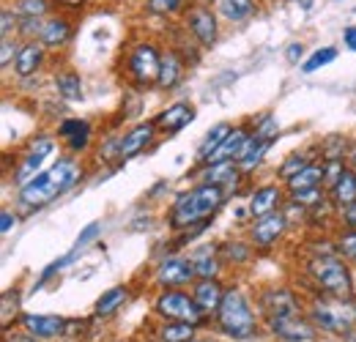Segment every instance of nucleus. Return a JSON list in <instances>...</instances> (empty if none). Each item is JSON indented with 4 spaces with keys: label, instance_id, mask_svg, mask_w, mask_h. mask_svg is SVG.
<instances>
[{
    "label": "nucleus",
    "instance_id": "48",
    "mask_svg": "<svg viewBox=\"0 0 356 342\" xmlns=\"http://www.w3.org/2000/svg\"><path fill=\"white\" fill-rule=\"evenodd\" d=\"M343 42H346V47H348L351 52H356V25L346 28V33H343Z\"/></svg>",
    "mask_w": 356,
    "mask_h": 342
},
{
    "label": "nucleus",
    "instance_id": "45",
    "mask_svg": "<svg viewBox=\"0 0 356 342\" xmlns=\"http://www.w3.org/2000/svg\"><path fill=\"white\" fill-rule=\"evenodd\" d=\"M17 19H19V14H17L14 8H3V25H0V33H3V39H8L11 28H17Z\"/></svg>",
    "mask_w": 356,
    "mask_h": 342
},
{
    "label": "nucleus",
    "instance_id": "40",
    "mask_svg": "<svg viewBox=\"0 0 356 342\" xmlns=\"http://www.w3.org/2000/svg\"><path fill=\"white\" fill-rule=\"evenodd\" d=\"M337 255L348 263H356V230H346L337 238Z\"/></svg>",
    "mask_w": 356,
    "mask_h": 342
},
{
    "label": "nucleus",
    "instance_id": "9",
    "mask_svg": "<svg viewBox=\"0 0 356 342\" xmlns=\"http://www.w3.org/2000/svg\"><path fill=\"white\" fill-rule=\"evenodd\" d=\"M186 28L192 31L197 44H203V47H214L217 44L220 25H217V17H214V11L209 6H192L186 11Z\"/></svg>",
    "mask_w": 356,
    "mask_h": 342
},
{
    "label": "nucleus",
    "instance_id": "12",
    "mask_svg": "<svg viewBox=\"0 0 356 342\" xmlns=\"http://www.w3.org/2000/svg\"><path fill=\"white\" fill-rule=\"evenodd\" d=\"M192 279H197V274H195V266L189 257H165L156 266V282L162 288H178Z\"/></svg>",
    "mask_w": 356,
    "mask_h": 342
},
{
    "label": "nucleus",
    "instance_id": "7",
    "mask_svg": "<svg viewBox=\"0 0 356 342\" xmlns=\"http://www.w3.org/2000/svg\"><path fill=\"white\" fill-rule=\"evenodd\" d=\"M156 312L165 318V320H189V323H200L203 320V309L197 307L195 296H186L176 288H165L156 301H154Z\"/></svg>",
    "mask_w": 356,
    "mask_h": 342
},
{
    "label": "nucleus",
    "instance_id": "49",
    "mask_svg": "<svg viewBox=\"0 0 356 342\" xmlns=\"http://www.w3.org/2000/svg\"><path fill=\"white\" fill-rule=\"evenodd\" d=\"M225 252L233 257V260H244V257H247V250H244V247H236V244H227Z\"/></svg>",
    "mask_w": 356,
    "mask_h": 342
},
{
    "label": "nucleus",
    "instance_id": "34",
    "mask_svg": "<svg viewBox=\"0 0 356 342\" xmlns=\"http://www.w3.org/2000/svg\"><path fill=\"white\" fill-rule=\"evenodd\" d=\"M334 58H337V49H334V47H321V49H315L310 58L302 63V72H305V74H312V72L329 66Z\"/></svg>",
    "mask_w": 356,
    "mask_h": 342
},
{
    "label": "nucleus",
    "instance_id": "13",
    "mask_svg": "<svg viewBox=\"0 0 356 342\" xmlns=\"http://www.w3.org/2000/svg\"><path fill=\"white\" fill-rule=\"evenodd\" d=\"M156 121H145V124H140V127L129 129L121 140H118V159L121 162H127V159H132L137 154H143L151 142H154V137H156Z\"/></svg>",
    "mask_w": 356,
    "mask_h": 342
},
{
    "label": "nucleus",
    "instance_id": "57",
    "mask_svg": "<svg viewBox=\"0 0 356 342\" xmlns=\"http://www.w3.org/2000/svg\"><path fill=\"white\" fill-rule=\"evenodd\" d=\"M192 342H206V340H192Z\"/></svg>",
    "mask_w": 356,
    "mask_h": 342
},
{
    "label": "nucleus",
    "instance_id": "10",
    "mask_svg": "<svg viewBox=\"0 0 356 342\" xmlns=\"http://www.w3.org/2000/svg\"><path fill=\"white\" fill-rule=\"evenodd\" d=\"M285 227H288V216L282 214V211H274V214L261 216V219L252 225V230H250L252 247H258V250H268V247H274V244L282 238Z\"/></svg>",
    "mask_w": 356,
    "mask_h": 342
},
{
    "label": "nucleus",
    "instance_id": "35",
    "mask_svg": "<svg viewBox=\"0 0 356 342\" xmlns=\"http://www.w3.org/2000/svg\"><path fill=\"white\" fill-rule=\"evenodd\" d=\"M326 200L323 189L321 186H312V189H299V192H291V203L299 206V209H315Z\"/></svg>",
    "mask_w": 356,
    "mask_h": 342
},
{
    "label": "nucleus",
    "instance_id": "39",
    "mask_svg": "<svg viewBox=\"0 0 356 342\" xmlns=\"http://www.w3.org/2000/svg\"><path fill=\"white\" fill-rule=\"evenodd\" d=\"M346 154H348V145H346V140H343L340 134H332V137L323 140V162H329V159H343Z\"/></svg>",
    "mask_w": 356,
    "mask_h": 342
},
{
    "label": "nucleus",
    "instance_id": "14",
    "mask_svg": "<svg viewBox=\"0 0 356 342\" xmlns=\"http://www.w3.org/2000/svg\"><path fill=\"white\" fill-rule=\"evenodd\" d=\"M261 307L266 312V318H288V315H299V299L285 291V288H271L261 296Z\"/></svg>",
    "mask_w": 356,
    "mask_h": 342
},
{
    "label": "nucleus",
    "instance_id": "30",
    "mask_svg": "<svg viewBox=\"0 0 356 342\" xmlns=\"http://www.w3.org/2000/svg\"><path fill=\"white\" fill-rule=\"evenodd\" d=\"M195 329H197V323H189V320H165V326L159 329V340L192 342L195 340Z\"/></svg>",
    "mask_w": 356,
    "mask_h": 342
},
{
    "label": "nucleus",
    "instance_id": "55",
    "mask_svg": "<svg viewBox=\"0 0 356 342\" xmlns=\"http://www.w3.org/2000/svg\"><path fill=\"white\" fill-rule=\"evenodd\" d=\"M346 342H356V329L351 332V334H346Z\"/></svg>",
    "mask_w": 356,
    "mask_h": 342
},
{
    "label": "nucleus",
    "instance_id": "44",
    "mask_svg": "<svg viewBox=\"0 0 356 342\" xmlns=\"http://www.w3.org/2000/svg\"><path fill=\"white\" fill-rule=\"evenodd\" d=\"M99 230H102V225H99V222H90L88 227H86V230H83V233L77 236V244H74V252H80V250H86V247H88L90 241H93V238L99 236Z\"/></svg>",
    "mask_w": 356,
    "mask_h": 342
},
{
    "label": "nucleus",
    "instance_id": "16",
    "mask_svg": "<svg viewBox=\"0 0 356 342\" xmlns=\"http://www.w3.org/2000/svg\"><path fill=\"white\" fill-rule=\"evenodd\" d=\"M195 118H197V113H195V107L189 101H176V104H170L168 110L159 113L156 127L162 129V131H168V134H176L184 127H189Z\"/></svg>",
    "mask_w": 356,
    "mask_h": 342
},
{
    "label": "nucleus",
    "instance_id": "38",
    "mask_svg": "<svg viewBox=\"0 0 356 342\" xmlns=\"http://www.w3.org/2000/svg\"><path fill=\"white\" fill-rule=\"evenodd\" d=\"M184 6H189V0H145V8L159 17H170V14L181 11Z\"/></svg>",
    "mask_w": 356,
    "mask_h": 342
},
{
    "label": "nucleus",
    "instance_id": "33",
    "mask_svg": "<svg viewBox=\"0 0 356 342\" xmlns=\"http://www.w3.org/2000/svg\"><path fill=\"white\" fill-rule=\"evenodd\" d=\"M252 8H255L252 0H220V11H222L225 19H230V22L247 19L252 14Z\"/></svg>",
    "mask_w": 356,
    "mask_h": 342
},
{
    "label": "nucleus",
    "instance_id": "42",
    "mask_svg": "<svg viewBox=\"0 0 356 342\" xmlns=\"http://www.w3.org/2000/svg\"><path fill=\"white\" fill-rule=\"evenodd\" d=\"M17 55H19V47L11 42V39H3V42H0V66H3V69H8V66L17 60Z\"/></svg>",
    "mask_w": 356,
    "mask_h": 342
},
{
    "label": "nucleus",
    "instance_id": "2",
    "mask_svg": "<svg viewBox=\"0 0 356 342\" xmlns=\"http://www.w3.org/2000/svg\"><path fill=\"white\" fill-rule=\"evenodd\" d=\"M83 175V168L74 159H58L49 170L39 172L31 184H25L19 189V200L28 209H42L47 203H52L58 195L69 192Z\"/></svg>",
    "mask_w": 356,
    "mask_h": 342
},
{
    "label": "nucleus",
    "instance_id": "1",
    "mask_svg": "<svg viewBox=\"0 0 356 342\" xmlns=\"http://www.w3.org/2000/svg\"><path fill=\"white\" fill-rule=\"evenodd\" d=\"M225 206V189L217 184L200 181L195 189L178 195L170 209V227L173 230H195L206 227V222Z\"/></svg>",
    "mask_w": 356,
    "mask_h": 342
},
{
    "label": "nucleus",
    "instance_id": "51",
    "mask_svg": "<svg viewBox=\"0 0 356 342\" xmlns=\"http://www.w3.org/2000/svg\"><path fill=\"white\" fill-rule=\"evenodd\" d=\"M6 342H39V340H36L33 334H28V332H25V334H14V337H8Z\"/></svg>",
    "mask_w": 356,
    "mask_h": 342
},
{
    "label": "nucleus",
    "instance_id": "31",
    "mask_svg": "<svg viewBox=\"0 0 356 342\" xmlns=\"http://www.w3.org/2000/svg\"><path fill=\"white\" fill-rule=\"evenodd\" d=\"M55 88H58V96L66 99V101H80L83 99V80L77 72H60L55 77Z\"/></svg>",
    "mask_w": 356,
    "mask_h": 342
},
{
    "label": "nucleus",
    "instance_id": "47",
    "mask_svg": "<svg viewBox=\"0 0 356 342\" xmlns=\"http://www.w3.org/2000/svg\"><path fill=\"white\" fill-rule=\"evenodd\" d=\"M14 225H17V214H11V211H3V214H0V233H3V236H8Z\"/></svg>",
    "mask_w": 356,
    "mask_h": 342
},
{
    "label": "nucleus",
    "instance_id": "26",
    "mask_svg": "<svg viewBox=\"0 0 356 342\" xmlns=\"http://www.w3.org/2000/svg\"><path fill=\"white\" fill-rule=\"evenodd\" d=\"M326 178V165L323 162H310L302 172H296L293 178H288V192H299V189H312V186H321Z\"/></svg>",
    "mask_w": 356,
    "mask_h": 342
},
{
    "label": "nucleus",
    "instance_id": "17",
    "mask_svg": "<svg viewBox=\"0 0 356 342\" xmlns=\"http://www.w3.org/2000/svg\"><path fill=\"white\" fill-rule=\"evenodd\" d=\"M90 131H93L90 124L83 121V118H66V121L58 127V134L66 140V145H69L72 154H83V151L88 148Z\"/></svg>",
    "mask_w": 356,
    "mask_h": 342
},
{
    "label": "nucleus",
    "instance_id": "25",
    "mask_svg": "<svg viewBox=\"0 0 356 342\" xmlns=\"http://www.w3.org/2000/svg\"><path fill=\"white\" fill-rule=\"evenodd\" d=\"M189 260H192V266H195L197 279H217V274H220V268H222L220 257H217V252H214L211 247H203V250L192 252Z\"/></svg>",
    "mask_w": 356,
    "mask_h": 342
},
{
    "label": "nucleus",
    "instance_id": "19",
    "mask_svg": "<svg viewBox=\"0 0 356 342\" xmlns=\"http://www.w3.org/2000/svg\"><path fill=\"white\" fill-rule=\"evenodd\" d=\"M192 296L197 301V307L209 315V312L220 309V304L225 299V288L220 285V279H197L192 288Z\"/></svg>",
    "mask_w": 356,
    "mask_h": 342
},
{
    "label": "nucleus",
    "instance_id": "11",
    "mask_svg": "<svg viewBox=\"0 0 356 342\" xmlns=\"http://www.w3.org/2000/svg\"><path fill=\"white\" fill-rule=\"evenodd\" d=\"M268 329L277 340L282 342H310L315 337V323H307L302 315H288V318H271Z\"/></svg>",
    "mask_w": 356,
    "mask_h": 342
},
{
    "label": "nucleus",
    "instance_id": "8",
    "mask_svg": "<svg viewBox=\"0 0 356 342\" xmlns=\"http://www.w3.org/2000/svg\"><path fill=\"white\" fill-rule=\"evenodd\" d=\"M55 154V140L52 137H36L31 145H28V151H25V156H22V162H19V168L14 172V184L22 189L25 184H31L39 172H44V165L47 159Z\"/></svg>",
    "mask_w": 356,
    "mask_h": 342
},
{
    "label": "nucleus",
    "instance_id": "53",
    "mask_svg": "<svg viewBox=\"0 0 356 342\" xmlns=\"http://www.w3.org/2000/svg\"><path fill=\"white\" fill-rule=\"evenodd\" d=\"M58 6H63V8H80L86 0H55Z\"/></svg>",
    "mask_w": 356,
    "mask_h": 342
},
{
    "label": "nucleus",
    "instance_id": "15",
    "mask_svg": "<svg viewBox=\"0 0 356 342\" xmlns=\"http://www.w3.org/2000/svg\"><path fill=\"white\" fill-rule=\"evenodd\" d=\"M19 326L28 334H33L36 340H52V337H60L63 334L66 320L58 318V315H22L19 318Z\"/></svg>",
    "mask_w": 356,
    "mask_h": 342
},
{
    "label": "nucleus",
    "instance_id": "36",
    "mask_svg": "<svg viewBox=\"0 0 356 342\" xmlns=\"http://www.w3.org/2000/svg\"><path fill=\"white\" fill-rule=\"evenodd\" d=\"M49 8L47 0H17L14 3V11L19 14V19H42Z\"/></svg>",
    "mask_w": 356,
    "mask_h": 342
},
{
    "label": "nucleus",
    "instance_id": "58",
    "mask_svg": "<svg viewBox=\"0 0 356 342\" xmlns=\"http://www.w3.org/2000/svg\"><path fill=\"white\" fill-rule=\"evenodd\" d=\"M354 172H356V170H354Z\"/></svg>",
    "mask_w": 356,
    "mask_h": 342
},
{
    "label": "nucleus",
    "instance_id": "27",
    "mask_svg": "<svg viewBox=\"0 0 356 342\" xmlns=\"http://www.w3.org/2000/svg\"><path fill=\"white\" fill-rule=\"evenodd\" d=\"M181 74H184V60L178 58L176 52H165L162 55V69H159V83H156V88L173 90L181 83Z\"/></svg>",
    "mask_w": 356,
    "mask_h": 342
},
{
    "label": "nucleus",
    "instance_id": "56",
    "mask_svg": "<svg viewBox=\"0 0 356 342\" xmlns=\"http://www.w3.org/2000/svg\"><path fill=\"white\" fill-rule=\"evenodd\" d=\"M354 291H356V274H354Z\"/></svg>",
    "mask_w": 356,
    "mask_h": 342
},
{
    "label": "nucleus",
    "instance_id": "6",
    "mask_svg": "<svg viewBox=\"0 0 356 342\" xmlns=\"http://www.w3.org/2000/svg\"><path fill=\"white\" fill-rule=\"evenodd\" d=\"M127 69L132 74L134 86H156L159 83V69H162V55H159V49L154 44H137L129 52V58H127Z\"/></svg>",
    "mask_w": 356,
    "mask_h": 342
},
{
    "label": "nucleus",
    "instance_id": "23",
    "mask_svg": "<svg viewBox=\"0 0 356 342\" xmlns=\"http://www.w3.org/2000/svg\"><path fill=\"white\" fill-rule=\"evenodd\" d=\"M238 172H241L238 162H217V165H206V170L200 172V178L206 184H217L222 189H230V186H236Z\"/></svg>",
    "mask_w": 356,
    "mask_h": 342
},
{
    "label": "nucleus",
    "instance_id": "29",
    "mask_svg": "<svg viewBox=\"0 0 356 342\" xmlns=\"http://www.w3.org/2000/svg\"><path fill=\"white\" fill-rule=\"evenodd\" d=\"M332 200H334L340 209L356 203V172L351 170V168H346V172L340 175V181L332 186Z\"/></svg>",
    "mask_w": 356,
    "mask_h": 342
},
{
    "label": "nucleus",
    "instance_id": "24",
    "mask_svg": "<svg viewBox=\"0 0 356 342\" xmlns=\"http://www.w3.org/2000/svg\"><path fill=\"white\" fill-rule=\"evenodd\" d=\"M268 148H271V142H268V140H258L255 134H250V137H247V142H244V148H241V156L236 159V162H238V168H241V172L255 170V168L264 162V156L268 154Z\"/></svg>",
    "mask_w": 356,
    "mask_h": 342
},
{
    "label": "nucleus",
    "instance_id": "41",
    "mask_svg": "<svg viewBox=\"0 0 356 342\" xmlns=\"http://www.w3.org/2000/svg\"><path fill=\"white\" fill-rule=\"evenodd\" d=\"M277 134H280V131H277V121H274V115H264V118H261V124L255 127V137H258V140H268V142H274V140H277Z\"/></svg>",
    "mask_w": 356,
    "mask_h": 342
},
{
    "label": "nucleus",
    "instance_id": "3",
    "mask_svg": "<svg viewBox=\"0 0 356 342\" xmlns=\"http://www.w3.org/2000/svg\"><path fill=\"white\" fill-rule=\"evenodd\" d=\"M214 315H217L220 329L233 340H250L258 332V320H255L252 304L247 301V296L238 288H227L225 291V299Z\"/></svg>",
    "mask_w": 356,
    "mask_h": 342
},
{
    "label": "nucleus",
    "instance_id": "21",
    "mask_svg": "<svg viewBox=\"0 0 356 342\" xmlns=\"http://www.w3.org/2000/svg\"><path fill=\"white\" fill-rule=\"evenodd\" d=\"M247 137H250V131H247V129L236 127L222 140V145H220V148L211 154V159H209L206 165H217V162H236V159L241 156V148H244Z\"/></svg>",
    "mask_w": 356,
    "mask_h": 342
},
{
    "label": "nucleus",
    "instance_id": "18",
    "mask_svg": "<svg viewBox=\"0 0 356 342\" xmlns=\"http://www.w3.org/2000/svg\"><path fill=\"white\" fill-rule=\"evenodd\" d=\"M42 63H44V44L33 39V42L19 47V55L14 60V72L19 77H31V74H36L42 69Z\"/></svg>",
    "mask_w": 356,
    "mask_h": 342
},
{
    "label": "nucleus",
    "instance_id": "5",
    "mask_svg": "<svg viewBox=\"0 0 356 342\" xmlns=\"http://www.w3.org/2000/svg\"><path fill=\"white\" fill-rule=\"evenodd\" d=\"M310 318L318 329L346 337L356 329V304H351V299H337V296L315 299L310 307Z\"/></svg>",
    "mask_w": 356,
    "mask_h": 342
},
{
    "label": "nucleus",
    "instance_id": "32",
    "mask_svg": "<svg viewBox=\"0 0 356 342\" xmlns=\"http://www.w3.org/2000/svg\"><path fill=\"white\" fill-rule=\"evenodd\" d=\"M230 131H233L230 124H217V127L203 137V142H200V148H197V159H200V162H209V159H211V154L222 145V140L230 134Z\"/></svg>",
    "mask_w": 356,
    "mask_h": 342
},
{
    "label": "nucleus",
    "instance_id": "28",
    "mask_svg": "<svg viewBox=\"0 0 356 342\" xmlns=\"http://www.w3.org/2000/svg\"><path fill=\"white\" fill-rule=\"evenodd\" d=\"M129 299V291L124 288V285H115V288H107L99 299H96V307H93V312L96 315H102V318H107V315H113V312H118L121 307H124V301Z\"/></svg>",
    "mask_w": 356,
    "mask_h": 342
},
{
    "label": "nucleus",
    "instance_id": "37",
    "mask_svg": "<svg viewBox=\"0 0 356 342\" xmlns=\"http://www.w3.org/2000/svg\"><path fill=\"white\" fill-rule=\"evenodd\" d=\"M310 162H312V154H291V156L280 165V170L277 172H280V178H282V181H288V178H293L296 172L305 170Z\"/></svg>",
    "mask_w": 356,
    "mask_h": 342
},
{
    "label": "nucleus",
    "instance_id": "43",
    "mask_svg": "<svg viewBox=\"0 0 356 342\" xmlns=\"http://www.w3.org/2000/svg\"><path fill=\"white\" fill-rule=\"evenodd\" d=\"M323 165H326V178H323V184H326V186H334V184L340 181V175L346 172L343 159H329V162H323Z\"/></svg>",
    "mask_w": 356,
    "mask_h": 342
},
{
    "label": "nucleus",
    "instance_id": "52",
    "mask_svg": "<svg viewBox=\"0 0 356 342\" xmlns=\"http://www.w3.org/2000/svg\"><path fill=\"white\" fill-rule=\"evenodd\" d=\"M346 159H348V168H351V170H356V142H354V145H348Z\"/></svg>",
    "mask_w": 356,
    "mask_h": 342
},
{
    "label": "nucleus",
    "instance_id": "4",
    "mask_svg": "<svg viewBox=\"0 0 356 342\" xmlns=\"http://www.w3.org/2000/svg\"><path fill=\"white\" fill-rule=\"evenodd\" d=\"M310 277L315 285L326 293V296H337V299H351L354 291V271L348 268V263H343V257L334 252L329 255H315L310 260Z\"/></svg>",
    "mask_w": 356,
    "mask_h": 342
},
{
    "label": "nucleus",
    "instance_id": "20",
    "mask_svg": "<svg viewBox=\"0 0 356 342\" xmlns=\"http://www.w3.org/2000/svg\"><path fill=\"white\" fill-rule=\"evenodd\" d=\"M280 203H282L280 186L266 184V186H261V189L252 192V197H250V214L255 216V219H261V216H266V214H274V211L280 209Z\"/></svg>",
    "mask_w": 356,
    "mask_h": 342
},
{
    "label": "nucleus",
    "instance_id": "54",
    "mask_svg": "<svg viewBox=\"0 0 356 342\" xmlns=\"http://www.w3.org/2000/svg\"><path fill=\"white\" fill-rule=\"evenodd\" d=\"M296 3H299L302 8H310V6H312V0H296Z\"/></svg>",
    "mask_w": 356,
    "mask_h": 342
},
{
    "label": "nucleus",
    "instance_id": "22",
    "mask_svg": "<svg viewBox=\"0 0 356 342\" xmlns=\"http://www.w3.org/2000/svg\"><path fill=\"white\" fill-rule=\"evenodd\" d=\"M72 39V25L69 19L63 17H49L44 25H42V33H39V42L44 44L47 49H58Z\"/></svg>",
    "mask_w": 356,
    "mask_h": 342
},
{
    "label": "nucleus",
    "instance_id": "50",
    "mask_svg": "<svg viewBox=\"0 0 356 342\" xmlns=\"http://www.w3.org/2000/svg\"><path fill=\"white\" fill-rule=\"evenodd\" d=\"M302 52H305V47H302V44H291V47H288V60H291V63H296V60L302 58Z\"/></svg>",
    "mask_w": 356,
    "mask_h": 342
},
{
    "label": "nucleus",
    "instance_id": "46",
    "mask_svg": "<svg viewBox=\"0 0 356 342\" xmlns=\"http://www.w3.org/2000/svg\"><path fill=\"white\" fill-rule=\"evenodd\" d=\"M340 219H343V225H346L348 230H356V203L340 209Z\"/></svg>",
    "mask_w": 356,
    "mask_h": 342
}]
</instances>
